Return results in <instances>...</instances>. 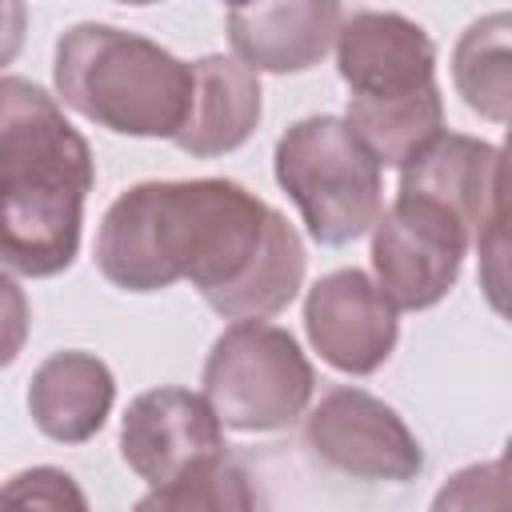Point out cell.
Instances as JSON below:
<instances>
[{
    "label": "cell",
    "instance_id": "cell-4",
    "mask_svg": "<svg viewBox=\"0 0 512 512\" xmlns=\"http://www.w3.org/2000/svg\"><path fill=\"white\" fill-rule=\"evenodd\" d=\"M276 180L316 244L340 248L384 216L380 164L344 116H304L276 140Z\"/></svg>",
    "mask_w": 512,
    "mask_h": 512
},
{
    "label": "cell",
    "instance_id": "cell-11",
    "mask_svg": "<svg viewBox=\"0 0 512 512\" xmlns=\"http://www.w3.org/2000/svg\"><path fill=\"white\" fill-rule=\"evenodd\" d=\"M340 24L344 8L328 0L248 4L228 12V40L252 72H304L328 56Z\"/></svg>",
    "mask_w": 512,
    "mask_h": 512
},
{
    "label": "cell",
    "instance_id": "cell-10",
    "mask_svg": "<svg viewBox=\"0 0 512 512\" xmlns=\"http://www.w3.org/2000/svg\"><path fill=\"white\" fill-rule=\"evenodd\" d=\"M336 68L352 96L388 100L436 84V48L416 20L356 8L336 32Z\"/></svg>",
    "mask_w": 512,
    "mask_h": 512
},
{
    "label": "cell",
    "instance_id": "cell-5",
    "mask_svg": "<svg viewBox=\"0 0 512 512\" xmlns=\"http://www.w3.org/2000/svg\"><path fill=\"white\" fill-rule=\"evenodd\" d=\"M312 364L292 332L264 320L228 324L204 360V400L232 432H280L312 400Z\"/></svg>",
    "mask_w": 512,
    "mask_h": 512
},
{
    "label": "cell",
    "instance_id": "cell-1",
    "mask_svg": "<svg viewBox=\"0 0 512 512\" xmlns=\"http://www.w3.org/2000/svg\"><path fill=\"white\" fill-rule=\"evenodd\" d=\"M272 208L236 180H144L120 192L96 232V268L124 292L176 280L216 308L264 248Z\"/></svg>",
    "mask_w": 512,
    "mask_h": 512
},
{
    "label": "cell",
    "instance_id": "cell-22",
    "mask_svg": "<svg viewBox=\"0 0 512 512\" xmlns=\"http://www.w3.org/2000/svg\"><path fill=\"white\" fill-rule=\"evenodd\" d=\"M496 468H500V480H504V492H508V500H512V436H508V444H504V452H500V460H496Z\"/></svg>",
    "mask_w": 512,
    "mask_h": 512
},
{
    "label": "cell",
    "instance_id": "cell-16",
    "mask_svg": "<svg viewBox=\"0 0 512 512\" xmlns=\"http://www.w3.org/2000/svg\"><path fill=\"white\" fill-rule=\"evenodd\" d=\"M456 96L492 124H512V12L472 20L452 48Z\"/></svg>",
    "mask_w": 512,
    "mask_h": 512
},
{
    "label": "cell",
    "instance_id": "cell-20",
    "mask_svg": "<svg viewBox=\"0 0 512 512\" xmlns=\"http://www.w3.org/2000/svg\"><path fill=\"white\" fill-rule=\"evenodd\" d=\"M428 512H512L496 460L460 468L436 496Z\"/></svg>",
    "mask_w": 512,
    "mask_h": 512
},
{
    "label": "cell",
    "instance_id": "cell-18",
    "mask_svg": "<svg viewBox=\"0 0 512 512\" xmlns=\"http://www.w3.org/2000/svg\"><path fill=\"white\" fill-rule=\"evenodd\" d=\"M0 512H88V500L68 472L44 464L4 480Z\"/></svg>",
    "mask_w": 512,
    "mask_h": 512
},
{
    "label": "cell",
    "instance_id": "cell-8",
    "mask_svg": "<svg viewBox=\"0 0 512 512\" xmlns=\"http://www.w3.org/2000/svg\"><path fill=\"white\" fill-rule=\"evenodd\" d=\"M304 332L324 364L348 376L376 372L396 348V304L360 268L320 276L304 296Z\"/></svg>",
    "mask_w": 512,
    "mask_h": 512
},
{
    "label": "cell",
    "instance_id": "cell-15",
    "mask_svg": "<svg viewBox=\"0 0 512 512\" xmlns=\"http://www.w3.org/2000/svg\"><path fill=\"white\" fill-rule=\"evenodd\" d=\"M344 120L380 168H408L444 136V100L436 84L388 100L348 96Z\"/></svg>",
    "mask_w": 512,
    "mask_h": 512
},
{
    "label": "cell",
    "instance_id": "cell-17",
    "mask_svg": "<svg viewBox=\"0 0 512 512\" xmlns=\"http://www.w3.org/2000/svg\"><path fill=\"white\" fill-rule=\"evenodd\" d=\"M132 512H256L248 476L228 460H204L184 476L148 488Z\"/></svg>",
    "mask_w": 512,
    "mask_h": 512
},
{
    "label": "cell",
    "instance_id": "cell-13",
    "mask_svg": "<svg viewBox=\"0 0 512 512\" xmlns=\"http://www.w3.org/2000/svg\"><path fill=\"white\" fill-rule=\"evenodd\" d=\"M196 88L176 148L188 156H224L260 124V76L236 56H204L192 64Z\"/></svg>",
    "mask_w": 512,
    "mask_h": 512
},
{
    "label": "cell",
    "instance_id": "cell-3",
    "mask_svg": "<svg viewBox=\"0 0 512 512\" xmlns=\"http://www.w3.org/2000/svg\"><path fill=\"white\" fill-rule=\"evenodd\" d=\"M52 80L60 100L84 120L148 140H176L196 88L192 64L116 24H72L56 40Z\"/></svg>",
    "mask_w": 512,
    "mask_h": 512
},
{
    "label": "cell",
    "instance_id": "cell-21",
    "mask_svg": "<svg viewBox=\"0 0 512 512\" xmlns=\"http://www.w3.org/2000/svg\"><path fill=\"white\" fill-rule=\"evenodd\" d=\"M496 192H492V212L488 216H508L512 220V128L504 136V144L496 148Z\"/></svg>",
    "mask_w": 512,
    "mask_h": 512
},
{
    "label": "cell",
    "instance_id": "cell-19",
    "mask_svg": "<svg viewBox=\"0 0 512 512\" xmlns=\"http://www.w3.org/2000/svg\"><path fill=\"white\" fill-rule=\"evenodd\" d=\"M480 256V292L492 304L496 316L512 324V220L488 216V224L476 236Z\"/></svg>",
    "mask_w": 512,
    "mask_h": 512
},
{
    "label": "cell",
    "instance_id": "cell-7",
    "mask_svg": "<svg viewBox=\"0 0 512 512\" xmlns=\"http://www.w3.org/2000/svg\"><path fill=\"white\" fill-rule=\"evenodd\" d=\"M304 444L328 468L356 480L404 484L420 476L424 452L400 412L364 388H332L304 420Z\"/></svg>",
    "mask_w": 512,
    "mask_h": 512
},
{
    "label": "cell",
    "instance_id": "cell-14",
    "mask_svg": "<svg viewBox=\"0 0 512 512\" xmlns=\"http://www.w3.org/2000/svg\"><path fill=\"white\" fill-rule=\"evenodd\" d=\"M496 160L500 152L476 136H440L416 164L404 168L400 176V196H420L452 212L472 240L488 224L492 212V192H496Z\"/></svg>",
    "mask_w": 512,
    "mask_h": 512
},
{
    "label": "cell",
    "instance_id": "cell-2",
    "mask_svg": "<svg viewBox=\"0 0 512 512\" xmlns=\"http://www.w3.org/2000/svg\"><path fill=\"white\" fill-rule=\"evenodd\" d=\"M92 152L32 80H0V256L12 276H56L76 260Z\"/></svg>",
    "mask_w": 512,
    "mask_h": 512
},
{
    "label": "cell",
    "instance_id": "cell-6",
    "mask_svg": "<svg viewBox=\"0 0 512 512\" xmlns=\"http://www.w3.org/2000/svg\"><path fill=\"white\" fill-rule=\"evenodd\" d=\"M472 232L432 200L400 196L372 228L376 284L396 308H432L448 296L468 256Z\"/></svg>",
    "mask_w": 512,
    "mask_h": 512
},
{
    "label": "cell",
    "instance_id": "cell-9",
    "mask_svg": "<svg viewBox=\"0 0 512 512\" xmlns=\"http://www.w3.org/2000/svg\"><path fill=\"white\" fill-rule=\"evenodd\" d=\"M120 456L156 488L204 460L224 456V424L204 396L188 388H152L140 392L124 412Z\"/></svg>",
    "mask_w": 512,
    "mask_h": 512
},
{
    "label": "cell",
    "instance_id": "cell-12",
    "mask_svg": "<svg viewBox=\"0 0 512 512\" xmlns=\"http://www.w3.org/2000/svg\"><path fill=\"white\" fill-rule=\"evenodd\" d=\"M116 400L108 364L92 352H52L28 380V412L48 440H92Z\"/></svg>",
    "mask_w": 512,
    "mask_h": 512
}]
</instances>
